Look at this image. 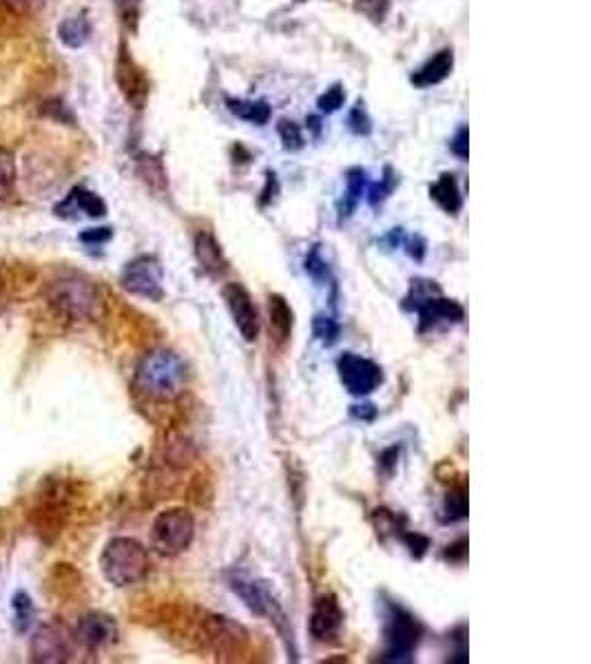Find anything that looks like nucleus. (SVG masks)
<instances>
[{
  "mask_svg": "<svg viewBox=\"0 0 591 664\" xmlns=\"http://www.w3.org/2000/svg\"><path fill=\"white\" fill-rule=\"evenodd\" d=\"M277 131H280L281 145H284L286 151H300L304 147V133H301L300 125H295L292 120H281Z\"/></svg>",
  "mask_w": 591,
  "mask_h": 664,
  "instance_id": "nucleus-28",
  "label": "nucleus"
},
{
  "mask_svg": "<svg viewBox=\"0 0 591 664\" xmlns=\"http://www.w3.org/2000/svg\"><path fill=\"white\" fill-rule=\"evenodd\" d=\"M348 127H350L352 133H357V136H370L372 131V122L370 118H367L364 104H357L355 109L350 111V116H348Z\"/></svg>",
  "mask_w": 591,
  "mask_h": 664,
  "instance_id": "nucleus-33",
  "label": "nucleus"
},
{
  "mask_svg": "<svg viewBox=\"0 0 591 664\" xmlns=\"http://www.w3.org/2000/svg\"><path fill=\"white\" fill-rule=\"evenodd\" d=\"M116 82L120 87L124 100L131 104L133 109H144V104L148 100V81L140 64L133 61V56L124 44H120V53H118L116 61Z\"/></svg>",
  "mask_w": 591,
  "mask_h": 664,
  "instance_id": "nucleus-12",
  "label": "nucleus"
},
{
  "mask_svg": "<svg viewBox=\"0 0 591 664\" xmlns=\"http://www.w3.org/2000/svg\"><path fill=\"white\" fill-rule=\"evenodd\" d=\"M357 12H361L370 21L381 23L386 18L387 9H390V0H357Z\"/></svg>",
  "mask_w": 591,
  "mask_h": 664,
  "instance_id": "nucleus-31",
  "label": "nucleus"
},
{
  "mask_svg": "<svg viewBox=\"0 0 591 664\" xmlns=\"http://www.w3.org/2000/svg\"><path fill=\"white\" fill-rule=\"evenodd\" d=\"M76 640L87 649H102L118 640V624L111 616L89 612L76 624Z\"/></svg>",
  "mask_w": 591,
  "mask_h": 664,
  "instance_id": "nucleus-15",
  "label": "nucleus"
},
{
  "mask_svg": "<svg viewBox=\"0 0 591 664\" xmlns=\"http://www.w3.org/2000/svg\"><path fill=\"white\" fill-rule=\"evenodd\" d=\"M148 567H151L148 552L136 538H113L102 549V576L116 587H129V584L140 583L148 574Z\"/></svg>",
  "mask_w": 591,
  "mask_h": 664,
  "instance_id": "nucleus-2",
  "label": "nucleus"
},
{
  "mask_svg": "<svg viewBox=\"0 0 591 664\" xmlns=\"http://www.w3.org/2000/svg\"><path fill=\"white\" fill-rule=\"evenodd\" d=\"M164 270L162 264L151 255L136 257L124 266L120 284L122 289L136 297H144V299L160 301L164 297Z\"/></svg>",
  "mask_w": 591,
  "mask_h": 664,
  "instance_id": "nucleus-8",
  "label": "nucleus"
},
{
  "mask_svg": "<svg viewBox=\"0 0 591 664\" xmlns=\"http://www.w3.org/2000/svg\"><path fill=\"white\" fill-rule=\"evenodd\" d=\"M118 7V12H120L122 21L127 24H131V27H136V21H138V12H140V5L142 0H113Z\"/></svg>",
  "mask_w": 591,
  "mask_h": 664,
  "instance_id": "nucleus-37",
  "label": "nucleus"
},
{
  "mask_svg": "<svg viewBox=\"0 0 591 664\" xmlns=\"http://www.w3.org/2000/svg\"><path fill=\"white\" fill-rule=\"evenodd\" d=\"M421 636H424V627L415 616H410L405 609L390 607V616L386 622V649H384V662H410L412 653L419 647Z\"/></svg>",
  "mask_w": 591,
  "mask_h": 664,
  "instance_id": "nucleus-5",
  "label": "nucleus"
},
{
  "mask_svg": "<svg viewBox=\"0 0 591 664\" xmlns=\"http://www.w3.org/2000/svg\"><path fill=\"white\" fill-rule=\"evenodd\" d=\"M226 107L233 116L240 120L253 122V125H266L271 120V107L264 100H235V98H226Z\"/></svg>",
  "mask_w": 591,
  "mask_h": 664,
  "instance_id": "nucleus-22",
  "label": "nucleus"
},
{
  "mask_svg": "<svg viewBox=\"0 0 591 664\" xmlns=\"http://www.w3.org/2000/svg\"><path fill=\"white\" fill-rule=\"evenodd\" d=\"M304 266H306L308 275L315 277V280H326V277H328V264L324 260H321L319 251H317V249H312L310 252H308Z\"/></svg>",
  "mask_w": 591,
  "mask_h": 664,
  "instance_id": "nucleus-35",
  "label": "nucleus"
},
{
  "mask_svg": "<svg viewBox=\"0 0 591 664\" xmlns=\"http://www.w3.org/2000/svg\"><path fill=\"white\" fill-rule=\"evenodd\" d=\"M452 69H454V53H452V49H443L434 58H430L419 71L412 73L410 81L415 87H432V84L443 82L452 73Z\"/></svg>",
  "mask_w": 591,
  "mask_h": 664,
  "instance_id": "nucleus-19",
  "label": "nucleus"
},
{
  "mask_svg": "<svg viewBox=\"0 0 591 664\" xmlns=\"http://www.w3.org/2000/svg\"><path fill=\"white\" fill-rule=\"evenodd\" d=\"M133 385L148 401H157V403L176 401L186 385V364L173 350H151L138 364Z\"/></svg>",
  "mask_w": 591,
  "mask_h": 664,
  "instance_id": "nucleus-1",
  "label": "nucleus"
},
{
  "mask_svg": "<svg viewBox=\"0 0 591 664\" xmlns=\"http://www.w3.org/2000/svg\"><path fill=\"white\" fill-rule=\"evenodd\" d=\"M295 312L281 295H268V328L277 346H284L292 335Z\"/></svg>",
  "mask_w": 591,
  "mask_h": 664,
  "instance_id": "nucleus-18",
  "label": "nucleus"
},
{
  "mask_svg": "<svg viewBox=\"0 0 591 664\" xmlns=\"http://www.w3.org/2000/svg\"><path fill=\"white\" fill-rule=\"evenodd\" d=\"M408 252H410V257H415L416 261H421L425 255V242L421 240L419 235H415V240L408 242Z\"/></svg>",
  "mask_w": 591,
  "mask_h": 664,
  "instance_id": "nucleus-41",
  "label": "nucleus"
},
{
  "mask_svg": "<svg viewBox=\"0 0 591 664\" xmlns=\"http://www.w3.org/2000/svg\"><path fill=\"white\" fill-rule=\"evenodd\" d=\"M47 301L61 315L78 321H96L104 312L100 292L82 277H62L52 281L47 289Z\"/></svg>",
  "mask_w": 591,
  "mask_h": 664,
  "instance_id": "nucleus-3",
  "label": "nucleus"
},
{
  "mask_svg": "<svg viewBox=\"0 0 591 664\" xmlns=\"http://www.w3.org/2000/svg\"><path fill=\"white\" fill-rule=\"evenodd\" d=\"M138 166H140V175L144 177L148 186L153 188H167V173H164L162 162L153 156H140L138 160Z\"/></svg>",
  "mask_w": 591,
  "mask_h": 664,
  "instance_id": "nucleus-26",
  "label": "nucleus"
},
{
  "mask_svg": "<svg viewBox=\"0 0 591 664\" xmlns=\"http://www.w3.org/2000/svg\"><path fill=\"white\" fill-rule=\"evenodd\" d=\"M344 627V609L332 593L317 598L310 616V636L317 642H335Z\"/></svg>",
  "mask_w": 591,
  "mask_h": 664,
  "instance_id": "nucleus-14",
  "label": "nucleus"
},
{
  "mask_svg": "<svg viewBox=\"0 0 591 664\" xmlns=\"http://www.w3.org/2000/svg\"><path fill=\"white\" fill-rule=\"evenodd\" d=\"M404 540H405V545L410 547L412 556H416V558L424 556L425 549L430 547V540L425 536H421V534H405Z\"/></svg>",
  "mask_w": 591,
  "mask_h": 664,
  "instance_id": "nucleus-40",
  "label": "nucleus"
},
{
  "mask_svg": "<svg viewBox=\"0 0 591 664\" xmlns=\"http://www.w3.org/2000/svg\"><path fill=\"white\" fill-rule=\"evenodd\" d=\"M16 186V160L9 148L0 147V200L12 195Z\"/></svg>",
  "mask_w": 591,
  "mask_h": 664,
  "instance_id": "nucleus-24",
  "label": "nucleus"
},
{
  "mask_svg": "<svg viewBox=\"0 0 591 664\" xmlns=\"http://www.w3.org/2000/svg\"><path fill=\"white\" fill-rule=\"evenodd\" d=\"M33 662H67L73 656L71 633L61 624H44L32 638L29 647Z\"/></svg>",
  "mask_w": 591,
  "mask_h": 664,
  "instance_id": "nucleus-11",
  "label": "nucleus"
},
{
  "mask_svg": "<svg viewBox=\"0 0 591 664\" xmlns=\"http://www.w3.org/2000/svg\"><path fill=\"white\" fill-rule=\"evenodd\" d=\"M53 213L58 217H62V220H76L78 213H84L89 217H104L107 215V204H104L102 197L96 195V193L76 186L61 204L53 208Z\"/></svg>",
  "mask_w": 591,
  "mask_h": 664,
  "instance_id": "nucleus-16",
  "label": "nucleus"
},
{
  "mask_svg": "<svg viewBox=\"0 0 591 664\" xmlns=\"http://www.w3.org/2000/svg\"><path fill=\"white\" fill-rule=\"evenodd\" d=\"M430 197L436 202L445 213L456 215L463 206V197H461L459 185H456V177L452 173H443L439 180L434 182L430 188Z\"/></svg>",
  "mask_w": 591,
  "mask_h": 664,
  "instance_id": "nucleus-20",
  "label": "nucleus"
},
{
  "mask_svg": "<svg viewBox=\"0 0 591 664\" xmlns=\"http://www.w3.org/2000/svg\"><path fill=\"white\" fill-rule=\"evenodd\" d=\"M14 627H16V631H29V627L33 624V618H36V612H33V604H32V598L27 596L24 592H18L16 596H14Z\"/></svg>",
  "mask_w": 591,
  "mask_h": 664,
  "instance_id": "nucleus-25",
  "label": "nucleus"
},
{
  "mask_svg": "<svg viewBox=\"0 0 591 664\" xmlns=\"http://www.w3.org/2000/svg\"><path fill=\"white\" fill-rule=\"evenodd\" d=\"M111 237H113V229H109V226H100V229H87L81 232V242L89 246L107 244Z\"/></svg>",
  "mask_w": 591,
  "mask_h": 664,
  "instance_id": "nucleus-36",
  "label": "nucleus"
},
{
  "mask_svg": "<svg viewBox=\"0 0 591 664\" xmlns=\"http://www.w3.org/2000/svg\"><path fill=\"white\" fill-rule=\"evenodd\" d=\"M231 589L237 596L244 601V604L251 609L255 616H264L271 622L277 624V631L284 633V640L292 642V636L286 633V613L281 604L277 602L275 593H272L271 584L264 581H255L248 576H235L231 578Z\"/></svg>",
  "mask_w": 591,
  "mask_h": 664,
  "instance_id": "nucleus-6",
  "label": "nucleus"
},
{
  "mask_svg": "<svg viewBox=\"0 0 591 664\" xmlns=\"http://www.w3.org/2000/svg\"><path fill=\"white\" fill-rule=\"evenodd\" d=\"M395 186H396V175H395V171L387 166L384 180H379L377 185H372L370 191H367V200H370V204L377 206L379 202H384L386 197L395 191Z\"/></svg>",
  "mask_w": 591,
  "mask_h": 664,
  "instance_id": "nucleus-29",
  "label": "nucleus"
},
{
  "mask_svg": "<svg viewBox=\"0 0 591 664\" xmlns=\"http://www.w3.org/2000/svg\"><path fill=\"white\" fill-rule=\"evenodd\" d=\"M346 195L344 200H341L339 204V220H346V217L352 215V211H355L357 204H359L361 195H364L366 191V171L364 168H350L348 171V177H346Z\"/></svg>",
  "mask_w": 591,
  "mask_h": 664,
  "instance_id": "nucleus-23",
  "label": "nucleus"
},
{
  "mask_svg": "<svg viewBox=\"0 0 591 664\" xmlns=\"http://www.w3.org/2000/svg\"><path fill=\"white\" fill-rule=\"evenodd\" d=\"M412 308L419 312V330L425 332L439 324H461L465 317L463 306L454 299H445L441 297V290L430 292L421 301H416Z\"/></svg>",
  "mask_w": 591,
  "mask_h": 664,
  "instance_id": "nucleus-13",
  "label": "nucleus"
},
{
  "mask_svg": "<svg viewBox=\"0 0 591 664\" xmlns=\"http://www.w3.org/2000/svg\"><path fill=\"white\" fill-rule=\"evenodd\" d=\"M195 257L200 266L211 277H222L228 272V260L222 251L220 242L211 231H200L195 235Z\"/></svg>",
  "mask_w": 591,
  "mask_h": 664,
  "instance_id": "nucleus-17",
  "label": "nucleus"
},
{
  "mask_svg": "<svg viewBox=\"0 0 591 664\" xmlns=\"http://www.w3.org/2000/svg\"><path fill=\"white\" fill-rule=\"evenodd\" d=\"M44 113H47V116H52V118H56V120L67 122V125H69V122H73V113L69 111V109L64 107L61 100H53V102L44 104Z\"/></svg>",
  "mask_w": 591,
  "mask_h": 664,
  "instance_id": "nucleus-39",
  "label": "nucleus"
},
{
  "mask_svg": "<svg viewBox=\"0 0 591 664\" xmlns=\"http://www.w3.org/2000/svg\"><path fill=\"white\" fill-rule=\"evenodd\" d=\"M443 514H445V523H454V520H463L468 517V498H465V489L463 488H456L448 492L445 497V505H443Z\"/></svg>",
  "mask_w": 591,
  "mask_h": 664,
  "instance_id": "nucleus-27",
  "label": "nucleus"
},
{
  "mask_svg": "<svg viewBox=\"0 0 591 664\" xmlns=\"http://www.w3.org/2000/svg\"><path fill=\"white\" fill-rule=\"evenodd\" d=\"M89 36H91V27L84 16H69L58 24V38L69 49H81L82 44H87Z\"/></svg>",
  "mask_w": 591,
  "mask_h": 664,
  "instance_id": "nucleus-21",
  "label": "nucleus"
},
{
  "mask_svg": "<svg viewBox=\"0 0 591 664\" xmlns=\"http://www.w3.org/2000/svg\"><path fill=\"white\" fill-rule=\"evenodd\" d=\"M297 3H304V0H297Z\"/></svg>",
  "mask_w": 591,
  "mask_h": 664,
  "instance_id": "nucleus-42",
  "label": "nucleus"
},
{
  "mask_svg": "<svg viewBox=\"0 0 591 664\" xmlns=\"http://www.w3.org/2000/svg\"><path fill=\"white\" fill-rule=\"evenodd\" d=\"M315 337L324 346H332L339 337V324L330 317H317L315 319Z\"/></svg>",
  "mask_w": 591,
  "mask_h": 664,
  "instance_id": "nucleus-32",
  "label": "nucleus"
},
{
  "mask_svg": "<svg viewBox=\"0 0 591 664\" xmlns=\"http://www.w3.org/2000/svg\"><path fill=\"white\" fill-rule=\"evenodd\" d=\"M195 538V518L188 509L171 507L164 509L153 520L151 540L153 547L162 556H177L186 552Z\"/></svg>",
  "mask_w": 591,
  "mask_h": 664,
  "instance_id": "nucleus-4",
  "label": "nucleus"
},
{
  "mask_svg": "<svg viewBox=\"0 0 591 664\" xmlns=\"http://www.w3.org/2000/svg\"><path fill=\"white\" fill-rule=\"evenodd\" d=\"M468 127H459V131L454 133V138H452L450 142V148L452 153H454L456 157H461V160H468Z\"/></svg>",
  "mask_w": 591,
  "mask_h": 664,
  "instance_id": "nucleus-38",
  "label": "nucleus"
},
{
  "mask_svg": "<svg viewBox=\"0 0 591 664\" xmlns=\"http://www.w3.org/2000/svg\"><path fill=\"white\" fill-rule=\"evenodd\" d=\"M337 373L344 388L355 396H367L384 384V370L367 356L344 353L337 359Z\"/></svg>",
  "mask_w": 591,
  "mask_h": 664,
  "instance_id": "nucleus-9",
  "label": "nucleus"
},
{
  "mask_svg": "<svg viewBox=\"0 0 591 664\" xmlns=\"http://www.w3.org/2000/svg\"><path fill=\"white\" fill-rule=\"evenodd\" d=\"M3 3L16 16H33V14L43 12L47 0H3Z\"/></svg>",
  "mask_w": 591,
  "mask_h": 664,
  "instance_id": "nucleus-34",
  "label": "nucleus"
},
{
  "mask_svg": "<svg viewBox=\"0 0 591 664\" xmlns=\"http://www.w3.org/2000/svg\"><path fill=\"white\" fill-rule=\"evenodd\" d=\"M200 627L206 644L215 649L222 660H237L251 640L246 629L226 616H205Z\"/></svg>",
  "mask_w": 591,
  "mask_h": 664,
  "instance_id": "nucleus-7",
  "label": "nucleus"
},
{
  "mask_svg": "<svg viewBox=\"0 0 591 664\" xmlns=\"http://www.w3.org/2000/svg\"><path fill=\"white\" fill-rule=\"evenodd\" d=\"M344 102H346L344 87H341V84H335V87L328 89L324 96H319V100H317V107H319L321 113H335V111H339L341 107H344Z\"/></svg>",
  "mask_w": 591,
  "mask_h": 664,
  "instance_id": "nucleus-30",
  "label": "nucleus"
},
{
  "mask_svg": "<svg viewBox=\"0 0 591 664\" xmlns=\"http://www.w3.org/2000/svg\"><path fill=\"white\" fill-rule=\"evenodd\" d=\"M222 297H224L226 308L231 312L233 324H235L242 339H244L246 344L257 341V335H260V312L255 308V301H253L251 292H248L242 284H237V281H231V284H226L224 290H222Z\"/></svg>",
  "mask_w": 591,
  "mask_h": 664,
  "instance_id": "nucleus-10",
  "label": "nucleus"
}]
</instances>
